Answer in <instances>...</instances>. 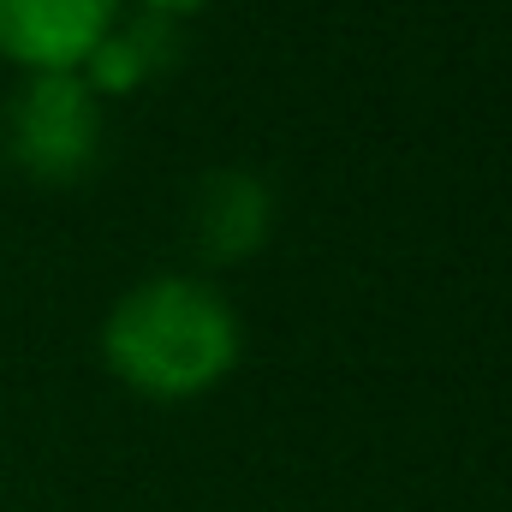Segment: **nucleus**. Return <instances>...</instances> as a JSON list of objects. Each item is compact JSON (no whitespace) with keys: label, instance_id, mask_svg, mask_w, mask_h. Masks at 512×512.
I'll return each instance as SVG.
<instances>
[{"label":"nucleus","instance_id":"39448f33","mask_svg":"<svg viewBox=\"0 0 512 512\" xmlns=\"http://www.w3.org/2000/svg\"><path fill=\"white\" fill-rule=\"evenodd\" d=\"M179 54V30L173 18H155V12H120V24L90 48V60L78 66V78L96 90V96H131L143 90L149 78H161Z\"/></svg>","mask_w":512,"mask_h":512},{"label":"nucleus","instance_id":"7ed1b4c3","mask_svg":"<svg viewBox=\"0 0 512 512\" xmlns=\"http://www.w3.org/2000/svg\"><path fill=\"white\" fill-rule=\"evenodd\" d=\"M120 24V0H0V60L30 72H78Z\"/></svg>","mask_w":512,"mask_h":512},{"label":"nucleus","instance_id":"f257e3e1","mask_svg":"<svg viewBox=\"0 0 512 512\" xmlns=\"http://www.w3.org/2000/svg\"><path fill=\"white\" fill-rule=\"evenodd\" d=\"M102 364L143 399H161V405L197 399L233 376L239 316L197 274L137 280L102 322Z\"/></svg>","mask_w":512,"mask_h":512},{"label":"nucleus","instance_id":"f03ea898","mask_svg":"<svg viewBox=\"0 0 512 512\" xmlns=\"http://www.w3.org/2000/svg\"><path fill=\"white\" fill-rule=\"evenodd\" d=\"M102 96L78 72H30L0 114L6 161L42 185H72L102 155Z\"/></svg>","mask_w":512,"mask_h":512},{"label":"nucleus","instance_id":"20e7f679","mask_svg":"<svg viewBox=\"0 0 512 512\" xmlns=\"http://www.w3.org/2000/svg\"><path fill=\"white\" fill-rule=\"evenodd\" d=\"M274 233V191L245 173V167H221L197 185V203H191V239L197 251L215 256V262H245L268 245Z\"/></svg>","mask_w":512,"mask_h":512},{"label":"nucleus","instance_id":"423d86ee","mask_svg":"<svg viewBox=\"0 0 512 512\" xmlns=\"http://www.w3.org/2000/svg\"><path fill=\"white\" fill-rule=\"evenodd\" d=\"M197 6H209V0H137V12H155V18H173V24Z\"/></svg>","mask_w":512,"mask_h":512}]
</instances>
